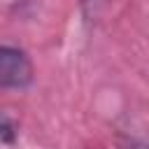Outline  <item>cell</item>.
I'll use <instances>...</instances> for the list:
<instances>
[{"instance_id": "cell-2", "label": "cell", "mask_w": 149, "mask_h": 149, "mask_svg": "<svg viewBox=\"0 0 149 149\" xmlns=\"http://www.w3.org/2000/svg\"><path fill=\"white\" fill-rule=\"evenodd\" d=\"M0 140H7V142L14 140V126H12V121L2 114V109H0Z\"/></svg>"}, {"instance_id": "cell-1", "label": "cell", "mask_w": 149, "mask_h": 149, "mask_svg": "<svg viewBox=\"0 0 149 149\" xmlns=\"http://www.w3.org/2000/svg\"><path fill=\"white\" fill-rule=\"evenodd\" d=\"M33 81V63L19 47L0 44V88H26Z\"/></svg>"}]
</instances>
